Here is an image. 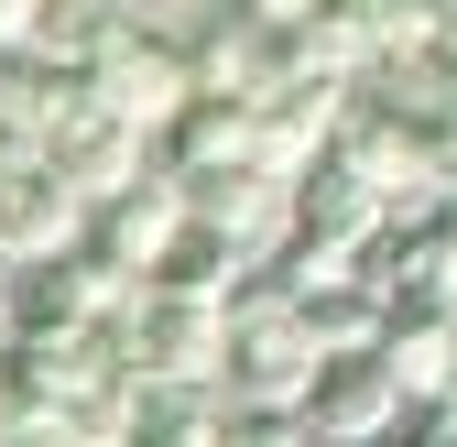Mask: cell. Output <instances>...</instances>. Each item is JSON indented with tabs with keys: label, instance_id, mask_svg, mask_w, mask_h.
Segmentation results:
<instances>
[{
	"label": "cell",
	"instance_id": "1",
	"mask_svg": "<svg viewBox=\"0 0 457 447\" xmlns=\"http://www.w3.org/2000/svg\"><path fill=\"white\" fill-rule=\"evenodd\" d=\"M98 339H109V360H120L142 393H218L228 316H218V306H186V295H131Z\"/></svg>",
	"mask_w": 457,
	"mask_h": 447
},
{
	"label": "cell",
	"instance_id": "2",
	"mask_svg": "<svg viewBox=\"0 0 457 447\" xmlns=\"http://www.w3.org/2000/svg\"><path fill=\"white\" fill-rule=\"evenodd\" d=\"M305 382H316V339H305V316L283 306L262 273L240 295H228V350H218V393L228 404H305Z\"/></svg>",
	"mask_w": 457,
	"mask_h": 447
},
{
	"label": "cell",
	"instance_id": "3",
	"mask_svg": "<svg viewBox=\"0 0 457 447\" xmlns=\"http://www.w3.org/2000/svg\"><path fill=\"white\" fill-rule=\"evenodd\" d=\"M87 98L109 109V121H131L142 142L175 121V109L196 98V66H186V44L175 33H153V22H120L98 44V66H87Z\"/></svg>",
	"mask_w": 457,
	"mask_h": 447
},
{
	"label": "cell",
	"instance_id": "4",
	"mask_svg": "<svg viewBox=\"0 0 457 447\" xmlns=\"http://www.w3.org/2000/svg\"><path fill=\"white\" fill-rule=\"evenodd\" d=\"M175 230H186V186H175V175H153V164H142L131 186L87 197V230H77V251H87V262H109L120 284H142V273L163 262V240H175Z\"/></svg>",
	"mask_w": 457,
	"mask_h": 447
},
{
	"label": "cell",
	"instance_id": "5",
	"mask_svg": "<svg viewBox=\"0 0 457 447\" xmlns=\"http://www.w3.org/2000/svg\"><path fill=\"white\" fill-rule=\"evenodd\" d=\"M295 415H305L316 447H392V436H403V393H392V371H381L370 350L316 360V382H305Z\"/></svg>",
	"mask_w": 457,
	"mask_h": 447
},
{
	"label": "cell",
	"instance_id": "6",
	"mask_svg": "<svg viewBox=\"0 0 457 447\" xmlns=\"http://www.w3.org/2000/svg\"><path fill=\"white\" fill-rule=\"evenodd\" d=\"M44 164L77 197H109V186H131L142 164H153V142L131 121H109V109L87 98V77H66V98H54V121H44Z\"/></svg>",
	"mask_w": 457,
	"mask_h": 447
},
{
	"label": "cell",
	"instance_id": "7",
	"mask_svg": "<svg viewBox=\"0 0 457 447\" xmlns=\"http://www.w3.org/2000/svg\"><path fill=\"white\" fill-rule=\"evenodd\" d=\"M228 164H251V98H186L175 121L153 131V175H175V186H207L228 175Z\"/></svg>",
	"mask_w": 457,
	"mask_h": 447
},
{
	"label": "cell",
	"instance_id": "8",
	"mask_svg": "<svg viewBox=\"0 0 457 447\" xmlns=\"http://www.w3.org/2000/svg\"><path fill=\"white\" fill-rule=\"evenodd\" d=\"M370 360L392 371V393H403V404L457 393V306H381Z\"/></svg>",
	"mask_w": 457,
	"mask_h": 447
},
{
	"label": "cell",
	"instance_id": "9",
	"mask_svg": "<svg viewBox=\"0 0 457 447\" xmlns=\"http://www.w3.org/2000/svg\"><path fill=\"white\" fill-rule=\"evenodd\" d=\"M77 230H87V197L33 153L22 175L0 186V251H12V262H54V251H77Z\"/></svg>",
	"mask_w": 457,
	"mask_h": 447
},
{
	"label": "cell",
	"instance_id": "10",
	"mask_svg": "<svg viewBox=\"0 0 457 447\" xmlns=\"http://www.w3.org/2000/svg\"><path fill=\"white\" fill-rule=\"evenodd\" d=\"M186 218H207L218 240H240L251 262L295 230V186L283 175H262V164H228V175H207V186H186Z\"/></svg>",
	"mask_w": 457,
	"mask_h": 447
},
{
	"label": "cell",
	"instance_id": "11",
	"mask_svg": "<svg viewBox=\"0 0 457 447\" xmlns=\"http://www.w3.org/2000/svg\"><path fill=\"white\" fill-rule=\"evenodd\" d=\"M381 218H392V207H381V186L360 175L349 153H316L305 175H295V230H305V240H337V251H360V240L381 230Z\"/></svg>",
	"mask_w": 457,
	"mask_h": 447
},
{
	"label": "cell",
	"instance_id": "12",
	"mask_svg": "<svg viewBox=\"0 0 457 447\" xmlns=\"http://www.w3.org/2000/svg\"><path fill=\"white\" fill-rule=\"evenodd\" d=\"M240 284H251V251L218 240L207 218H186V230L163 240V262L142 273V295H186V306H218V316H228V295H240Z\"/></svg>",
	"mask_w": 457,
	"mask_h": 447
},
{
	"label": "cell",
	"instance_id": "13",
	"mask_svg": "<svg viewBox=\"0 0 457 447\" xmlns=\"http://www.w3.org/2000/svg\"><path fill=\"white\" fill-rule=\"evenodd\" d=\"M120 22H131L120 0H33V55H44V66H66V77H87L98 44L120 33Z\"/></svg>",
	"mask_w": 457,
	"mask_h": 447
},
{
	"label": "cell",
	"instance_id": "14",
	"mask_svg": "<svg viewBox=\"0 0 457 447\" xmlns=\"http://www.w3.org/2000/svg\"><path fill=\"white\" fill-rule=\"evenodd\" d=\"M295 316H305V339H316V360H337V350H370L381 339V295L360 284H316V295H295Z\"/></svg>",
	"mask_w": 457,
	"mask_h": 447
},
{
	"label": "cell",
	"instance_id": "15",
	"mask_svg": "<svg viewBox=\"0 0 457 447\" xmlns=\"http://www.w3.org/2000/svg\"><path fill=\"white\" fill-rule=\"evenodd\" d=\"M120 447H218V404L207 393H142Z\"/></svg>",
	"mask_w": 457,
	"mask_h": 447
},
{
	"label": "cell",
	"instance_id": "16",
	"mask_svg": "<svg viewBox=\"0 0 457 447\" xmlns=\"http://www.w3.org/2000/svg\"><path fill=\"white\" fill-rule=\"evenodd\" d=\"M218 447H316L295 404H218Z\"/></svg>",
	"mask_w": 457,
	"mask_h": 447
},
{
	"label": "cell",
	"instance_id": "17",
	"mask_svg": "<svg viewBox=\"0 0 457 447\" xmlns=\"http://www.w3.org/2000/svg\"><path fill=\"white\" fill-rule=\"evenodd\" d=\"M392 447H457V393H436V404H403V436Z\"/></svg>",
	"mask_w": 457,
	"mask_h": 447
},
{
	"label": "cell",
	"instance_id": "18",
	"mask_svg": "<svg viewBox=\"0 0 457 447\" xmlns=\"http://www.w3.org/2000/svg\"><path fill=\"white\" fill-rule=\"evenodd\" d=\"M0 55H33V0H0Z\"/></svg>",
	"mask_w": 457,
	"mask_h": 447
},
{
	"label": "cell",
	"instance_id": "19",
	"mask_svg": "<svg viewBox=\"0 0 457 447\" xmlns=\"http://www.w3.org/2000/svg\"><path fill=\"white\" fill-rule=\"evenodd\" d=\"M0 447H77L66 426H0Z\"/></svg>",
	"mask_w": 457,
	"mask_h": 447
},
{
	"label": "cell",
	"instance_id": "20",
	"mask_svg": "<svg viewBox=\"0 0 457 447\" xmlns=\"http://www.w3.org/2000/svg\"><path fill=\"white\" fill-rule=\"evenodd\" d=\"M240 12H251V22H305L316 0H240Z\"/></svg>",
	"mask_w": 457,
	"mask_h": 447
},
{
	"label": "cell",
	"instance_id": "21",
	"mask_svg": "<svg viewBox=\"0 0 457 447\" xmlns=\"http://www.w3.org/2000/svg\"><path fill=\"white\" fill-rule=\"evenodd\" d=\"M0 284H12V251H0Z\"/></svg>",
	"mask_w": 457,
	"mask_h": 447
}]
</instances>
